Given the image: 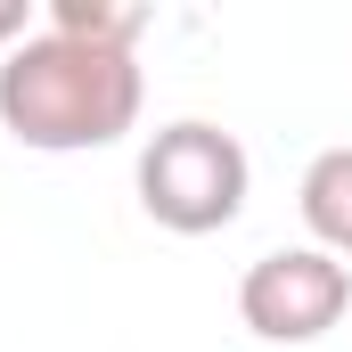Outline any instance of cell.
Wrapping results in <instances>:
<instances>
[{
  "label": "cell",
  "instance_id": "6da1fadb",
  "mask_svg": "<svg viewBox=\"0 0 352 352\" xmlns=\"http://www.w3.org/2000/svg\"><path fill=\"white\" fill-rule=\"evenodd\" d=\"M0 123H8V140H25L41 156L115 148L140 123V58L90 50L66 33H25L0 58Z\"/></svg>",
  "mask_w": 352,
  "mask_h": 352
},
{
  "label": "cell",
  "instance_id": "7a4b0ae2",
  "mask_svg": "<svg viewBox=\"0 0 352 352\" xmlns=\"http://www.w3.org/2000/svg\"><path fill=\"white\" fill-rule=\"evenodd\" d=\"M246 148H238V131H221V123H164L148 148H140V205H148V221L156 230H173V238H213V230H230L238 213H246Z\"/></svg>",
  "mask_w": 352,
  "mask_h": 352
},
{
  "label": "cell",
  "instance_id": "3957f363",
  "mask_svg": "<svg viewBox=\"0 0 352 352\" xmlns=\"http://www.w3.org/2000/svg\"><path fill=\"white\" fill-rule=\"evenodd\" d=\"M344 311H352V270L320 246H278L263 263H246V278H238V320L287 352L320 344Z\"/></svg>",
  "mask_w": 352,
  "mask_h": 352
},
{
  "label": "cell",
  "instance_id": "277c9868",
  "mask_svg": "<svg viewBox=\"0 0 352 352\" xmlns=\"http://www.w3.org/2000/svg\"><path fill=\"white\" fill-rule=\"evenodd\" d=\"M295 205H303L311 246L344 263L352 254V148H320L311 173H303V188H295Z\"/></svg>",
  "mask_w": 352,
  "mask_h": 352
},
{
  "label": "cell",
  "instance_id": "5b68a950",
  "mask_svg": "<svg viewBox=\"0 0 352 352\" xmlns=\"http://www.w3.org/2000/svg\"><path fill=\"white\" fill-rule=\"evenodd\" d=\"M50 33L90 41V50H140L148 8H115V0H50Z\"/></svg>",
  "mask_w": 352,
  "mask_h": 352
},
{
  "label": "cell",
  "instance_id": "8992f818",
  "mask_svg": "<svg viewBox=\"0 0 352 352\" xmlns=\"http://www.w3.org/2000/svg\"><path fill=\"white\" fill-rule=\"evenodd\" d=\"M25 41V0H0V58Z\"/></svg>",
  "mask_w": 352,
  "mask_h": 352
}]
</instances>
